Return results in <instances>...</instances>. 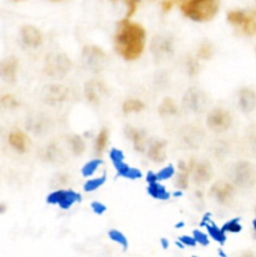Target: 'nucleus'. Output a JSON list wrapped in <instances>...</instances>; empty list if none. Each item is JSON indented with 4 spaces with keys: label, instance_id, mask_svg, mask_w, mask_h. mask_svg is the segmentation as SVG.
Listing matches in <instances>:
<instances>
[{
    "label": "nucleus",
    "instance_id": "f257e3e1",
    "mask_svg": "<svg viewBox=\"0 0 256 257\" xmlns=\"http://www.w3.org/2000/svg\"><path fill=\"white\" fill-rule=\"evenodd\" d=\"M147 33L140 23L132 22L128 18L117 23L113 45L114 50L125 62H135L145 53Z\"/></svg>",
    "mask_w": 256,
    "mask_h": 257
},
{
    "label": "nucleus",
    "instance_id": "4be33fe9",
    "mask_svg": "<svg viewBox=\"0 0 256 257\" xmlns=\"http://www.w3.org/2000/svg\"><path fill=\"white\" fill-rule=\"evenodd\" d=\"M147 192L151 197L157 198V200H168L170 198V192L166 190L165 186L160 183V181H155V182L148 183Z\"/></svg>",
    "mask_w": 256,
    "mask_h": 257
},
{
    "label": "nucleus",
    "instance_id": "473e14b6",
    "mask_svg": "<svg viewBox=\"0 0 256 257\" xmlns=\"http://www.w3.org/2000/svg\"><path fill=\"white\" fill-rule=\"evenodd\" d=\"M191 173L188 172H182V171H178V175L176 177V186L177 188L181 190H185L188 187V178H190Z\"/></svg>",
    "mask_w": 256,
    "mask_h": 257
},
{
    "label": "nucleus",
    "instance_id": "7c9ffc66",
    "mask_svg": "<svg viewBox=\"0 0 256 257\" xmlns=\"http://www.w3.org/2000/svg\"><path fill=\"white\" fill-rule=\"evenodd\" d=\"M176 171H175V167H173L172 165H168L167 167H163L161 168L160 171H158L156 175H157V178L158 181H166V180H170V178H172L173 176H175Z\"/></svg>",
    "mask_w": 256,
    "mask_h": 257
},
{
    "label": "nucleus",
    "instance_id": "f8f14e48",
    "mask_svg": "<svg viewBox=\"0 0 256 257\" xmlns=\"http://www.w3.org/2000/svg\"><path fill=\"white\" fill-rule=\"evenodd\" d=\"M191 176H192L193 181L197 185H203V183H207L208 181L212 177V168L211 165L206 161H201V162L193 163L192 171H191Z\"/></svg>",
    "mask_w": 256,
    "mask_h": 257
},
{
    "label": "nucleus",
    "instance_id": "39448f33",
    "mask_svg": "<svg viewBox=\"0 0 256 257\" xmlns=\"http://www.w3.org/2000/svg\"><path fill=\"white\" fill-rule=\"evenodd\" d=\"M83 60L87 69L90 72L98 73L104 69L105 63H107V55L100 48L94 45H87L83 50Z\"/></svg>",
    "mask_w": 256,
    "mask_h": 257
},
{
    "label": "nucleus",
    "instance_id": "5701e85b",
    "mask_svg": "<svg viewBox=\"0 0 256 257\" xmlns=\"http://www.w3.org/2000/svg\"><path fill=\"white\" fill-rule=\"evenodd\" d=\"M146 108V104L137 98H128L123 102L122 110L124 114H132V113H141Z\"/></svg>",
    "mask_w": 256,
    "mask_h": 257
},
{
    "label": "nucleus",
    "instance_id": "1a4fd4ad",
    "mask_svg": "<svg viewBox=\"0 0 256 257\" xmlns=\"http://www.w3.org/2000/svg\"><path fill=\"white\" fill-rule=\"evenodd\" d=\"M20 39L28 48H38L43 44V34L34 25H24L20 29Z\"/></svg>",
    "mask_w": 256,
    "mask_h": 257
},
{
    "label": "nucleus",
    "instance_id": "9b49d317",
    "mask_svg": "<svg viewBox=\"0 0 256 257\" xmlns=\"http://www.w3.org/2000/svg\"><path fill=\"white\" fill-rule=\"evenodd\" d=\"M186 108L193 112L198 113L202 109H205L206 105V97L201 90L198 89H190L185 95V99H183Z\"/></svg>",
    "mask_w": 256,
    "mask_h": 257
},
{
    "label": "nucleus",
    "instance_id": "0eeeda50",
    "mask_svg": "<svg viewBox=\"0 0 256 257\" xmlns=\"http://www.w3.org/2000/svg\"><path fill=\"white\" fill-rule=\"evenodd\" d=\"M231 122V114L223 108H215L211 110L207 115V127L210 128L212 132L215 133H222L230 128Z\"/></svg>",
    "mask_w": 256,
    "mask_h": 257
},
{
    "label": "nucleus",
    "instance_id": "7ed1b4c3",
    "mask_svg": "<svg viewBox=\"0 0 256 257\" xmlns=\"http://www.w3.org/2000/svg\"><path fill=\"white\" fill-rule=\"evenodd\" d=\"M230 25L240 30V33L252 37L256 34V9L230 10L226 15Z\"/></svg>",
    "mask_w": 256,
    "mask_h": 257
},
{
    "label": "nucleus",
    "instance_id": "2f4dec72",
    "mask_svg": "<svg viewBox=\"0 0 256 257\" xmlns=\"http://www.w3.org/2000/svg\"><path fill=\"white\" fill-rule=\"evenodd\" d=\"M213 54L212 45L210 43H203L197 50V58L198 59H210Z\"/></svg>",
    "mask_w": 256,
    "mask_h": 257
},
{
    "label": "nucleus",
    "instance_id": "a211bd4d",
    "mask_svg": "<svg viewBox=\"0 0 256 257\" xmlns=\"http://www.w3.org/2000/svg\"><path fill=\"white\" fill-rule=\"evenodd\" d=\"M44 97L45 102L54 105L68 97V90L63 85H50L49 88H47V93H45Z\"/></svg>",
    "mask_w": 256,
    "mask_h": 257
},
{
    "label": "nucleus",
    "instance_id": "9d476101",
    "mask_svg": "<svg viewBox=\"0 0 256 257\" xmlns=\"http://www.w3.org/2000/svg\"><path fill=\"white\" fill-rule=\"evenodd\" d=\"M210 196L221 205H226L232 198L233 187L230 183L220 181V182H216L215 185H212V187L210 188Z\"/></svg>",
    "mask_w": 256,
    "mask_h": 257
},
{
    "label": "nucleus",
    "instance_id": "cd10ccee",
    "mask_svg": "<svg viewBox=\"0 0 256 257\" xmlns=\"http://www.w3.org/2000/svg\"><path fill=\"white\" fill-rule=\"evenodd\" d=\"M177 112H178L177 105H176L175 102H173L172 99H170V98H168V99H166L160 107V114L161 115H175Z\"/></svg>",
    "mask_w": 256,
    "mask_h": 257
},
{
    "label": "nucleus",
    "instance_id": "a19ab883",
    "mask_svg": "<svg viewBox=\"0 0 256 257\" xmlns=\"http://www.w3.org/2000/svg\"><path fill=\"white\" fill-rule=\"evenodd\" d=\"M253 227H255V230H256V220L253 221Z\"/></svg>",
    "mask_w": 256,
    "mask_h": 257
},
{
    "label": "nucleus",
    "instance_id": "c85d7f7f",
    "mask_svg": "<svg viewBox=\"0 0 256 257\" xmlns=\"http://www.w3.org/2000/svg\"><path fill=\"white\" fill-rule=\"evenodd\" d=\"M108 237H109L110 240L113 241V242L117 243V245L122 246L123 248H127L128 247L127 237H125L124 233H122V232H120V231L110 230L109 232H108Z\"/></svg>",
    "mask_w": 256,
    "mask_h": 257
},
{
    "label": "nucleus",
    "instance_id": "aec40b11",
    "mask_svg": "<svg viewBox=\"0 0 256 257\" xmlns=\"http://www.w3.org/2000/svg\"><path fill=\"white\" fill-rule=\"evenodd\" d=\"M114 167L115 171H117V175L119 176V177L128 178V180H137V178L142 177V172H141L140 170H137V168L135 167H131V166L127 165L124 161L114 165Z\"/></svg>",
    "mask_w": 256,
    "mask_h": 257
},
{
    "label": "nucleus",
    "instance_id": "423d86ee",
    "mask_svg": "<svg viewBox=\"0 0 256 257\" xmlns=\"http://www.w3.org/2000/svg\"><path fill=\"white\" fill-rule=\"evenodd\" d=\"M70 60L63 54H52L45 60V73L52 78H64L70 70Z\"/></svg>",
    "mask_w": 256,
    "mask_h": 257
},
{
    "label": "nucleus",
    "instance_id": "393cba45",
    "mask_svg": "<svg viewBox=\"0 0 256 257\" xmlns=\"http://www.w3.org/2000/svg\"><path fill=\"white\" fill-rule=\"evenodd\" d=\"M207 235L210 236L212 240H215L216 242L223 243L226 241V232L223 231V228L217 227L213 223H207Z\"/></svg>",
    "mask_w": 256,
    "mask_h": 257
},
{
    "label": "nucleus",
    "instance_id": "dca6fc26",
    "mask_svg": "<svg viewBox=\"0 0 256 257\" xmlns=\"http://www.w3.org/2000/svg\"><path fill=\"white\" fill-rule=\"evenodd\" d=\"M147 156L151 161L156 163H161L166 160V142L165 141H153L147 147Z\"/></svg>",
    "mask_w": 256,
    "mask_h": 257
},
{
    "label": "nucleus",
    "instance_id": "f03ea898",
    "mask_svg": "<svg viewBox=\"0 0 256 257\" xmlns=\"http://www.w3.org/2000/svg\"><path fill=\"white\" fill-rule=\"evenodd\" d=\"M181 14L195 23H208L220 12V0H177Z\"/></svg>",
    "mask_w": 256,
    "mask_h": 257
},
{
    "label": "nucleus",
    "instance_id": "c756f323",
    "mask_svg": "<svg viewBox=\"0 0 256 257\" xmlns=\"http://www.w3.org/2000/svg\"><path fill=\"white\" fill-rule=\"evenodd\" d=\"M122 2H123V4H124V7H125L124 18H128V19H131V18H132L133 15L137 13L141 0H122Z\"/></svg>",
    "mask_w": 256,
    "mask_h": 257
},
{
    "label": "nucleus",
    "instance_id": "79ce46f5",
    "mask_svg": "<svg viewBox=\"0 0 256 257\" xmlns=\"http://www.w3.org/2000/svg\"><path fill=\"white\" fill-rule=\"evenodd\" d=\"M172 2H175V3H176V2H177V0H172Z\"/></svg>",
    "mask_w": 256,
    "mask_h": 257
},
{
    "label": "nucleus",
    "instance_id": "6ab92c4d",
    "mask_svg": "<svg viewBox=\"0 0 256 257\" xmlns=\"http://www.w3.org/2000/svg\"><path fill=\"white\" fill-rule=\"evenodd\" d=\"M238 104L243 112H251L256 107V94L251 89H242L238 94Z\"/></svg>",
    "mask_w": 256,
    "mask_h": 257
},
{
    "label": "nucleus",
    "instance_id": "2eb2a0df",
    "mask_svg": "<svg viewBox=\"0 0 256 257\" xmlns=\"http://www.w3.org/2000/svg\"><path fill=\"white\" fill-rule=\"evenodd\" d=\"M125 136H127V138H130L132 141L133 147H135L136 151H138V152H145V151H147V147L150 143L147 145V136L145 135V132L137 130V128L127 127L125 128Z\"/></svg>",
    "mask_w": 256,
    "mask_h": 257
},
{
    "label": "nucleus",
    "instance_id": "4468645a",
    "mask_svg": "<svg viewBox=\"0 0 256 257\" xmlns=\"http://www.w3.org/2000/svg\"><path fill=\"white\" fill-rule=\"evenodd\" d=\"M18 67H19V62L17 58L8 57L0 63V77L5 80V82H14L17 79Z\"/></svg>",
    "mask_w": 256,
    "mask_h": 257
},
{
    "label": "nucleus",
    "instance_id": "c9c22d12",
    "mask_svg": "<svg viewBox=\"0 0 256 257\" xmlns=\"http://www.w3.org/2000/svg\"><path fill=\"white\" fill-rule=\"evenodd\" d=\"M109 158L112 161L113 165H117V163L123 162L124 161V153L120 150H117V148H113V150L109 151Z\"/></svg>",
    "mask_w": 256,
    "mask_h": 257
},
{
    "label": "nucleus",
    "instance_id": "b1692460",
    "mask_svg": "<svg viewBox=\"0 0 256 257\" xmlns=\"http://www.w3.org/2000/svg\"><path fill=\"white\" fill-rule=\"evenodd\" d=\"M68 145H69V150L72 151V153L74 156L82 155L85 150V143L80 136H72L68 140Z\"/></svg>",
    "mask_w": 256,
    "mask_h": 257
},
{
    "label": "nucleus",
    "instance_id": "6e6552de",
    "mask_svg": "<svg viewBox=\"0 0 256 257\" xmlns=\"http://www.w3.org/2000/svg\"><path fill=\"white\" fill-rule=\"evenodd\" d=\"M153 55L158 59H167L173 54V40L170 35H157L151 44Z\"/></svg>",
    "mask_w": 256,
    "mask_h": 257
},
{
    "label": "nucleus",
    "instance_id": "ddd939ff",
    "mask_svg": "<svg viewBox=\"0 0 256 257\" xmlns=\"http://www.w3.org/2000/svg\"><path fill=\"white\" fill-rule=\"evenodd\" d=\"M105 93H107L105 85L98 80H92L85 84V98L92 104H98L104 98Z\"/></svg>",
    "mask_w": 256,
    "mask_h": 257
},
{
    "label": "nucleus",
    "instance_id": "4c0bfd02",
    "mask_svg": "<svg viewBox=\"0 0 256 257\" xmlns=\"http://www.w3.org/2000/svg\"><path fill=\"white\" fill-rule=\"evenodd\" d=\"M2 103L5 107H17L18 102L15 100V98L13 95H4L2 98Z\"/></svg>",
    "mask_w": 256,
    "mask_h": 257
},
{
    "label": "nucleus",
    "instance_id": "72a5a7b5",
    "mask_svg": "<svg viewBox=\"0 0 256 257\" xmlns=\"http://www.w3.org/2000/svg\"><path fill=\"white\" fill-rule=\"evenodd\" d=\"M223 231L225 232H231V233H236V232H240L241 231V225L238 222V220H231L228 222H226L223 225Z\"/></svg>",
    "mask_w": 256,
    "mask_h": 257
},
{
    "label": "nucleus",
    "instance_id": "e433bc0d",
    "mask_svg": "<svg viewBox=\"0 0 256 257\" xmlns=\"http://www.w3.org/2000/svg\"><path fill=\"white\" fill-rule=\"evenodd\" d=\"M90 207H92L93 212H94L95 215H98V216L103 215V213L107 211V207H105V205H103V203H100V202H93L92 205H90Z\"/></svg>",
    "mask_w": 256,
    "mask_h": 257
},
{
    "label": "nucleus",
    "instance_id": "412c9836",
    "mask_svg": "<svg viewBox=\"0 0 256 257\" xmlns=\"http://www.w3.org/2000/svg\"><path fill=\"white\" fill-rule=\"evenodd\" d=\"M108 142H109V131L103 128V130H100V132L98 133L94 141V153L97 157H100V156L105 152Z\"/></svg>",
    "mask_w": 256,
    "mask_h": 257
},
{
    "label": "nucleus",
    "instance_id": "f704fd0d",
    "mask_svg": "<svg viewBox=\"0 0 256 257\" xmlns=\"http://www.w3.org/2000/svg\"><path fill=\"white\" fill-rule=\"evenodd\" d=\"M193 238H195L196 243L201 246L208 245V240H210V236L207 233L202 232V231H195L193 232Z\"/></svg>",
    "mask_w": 256,
    "mask_h": 257
},
{
    "label": "nucleus",
    "instance_id": "f3484780",
    "mask_svg": "<svg viewBox=\"0 0 256 257\" xmlns=\"http://www.w3.org/2000/svg\"><path fill=\"white\" fill-rule=\"evenodd\" d=\"M8 141H9L10 147L14 148L17 152L23 153L28 150L29 140H28L27 135L22 132V131H13V132H10Z\"/></svg>",
    "mask_w": 256,
    "mask_h": 257
},
{
    "label": "nucleus",
    "instance_id": "a878e982",
    "mask_svg": "<svg viewBox=\"0 0 256 257\" xmlns=\"http://www.w3.org/2000/svg\"><path fill=\"white\" fill-rule=\"evenodd\" d=\"M100 165H102V160H100L99 157L88 161V162L82 167V175L87 178L92 177V176L95 175V172H97L98 168L100 167Z\"/></svg>",
    "mask_w": 256,
    "mask_h": 257
},
{
    "label": "nucleus",
    "instance_id": "20e7f679",
    "mask_svg": "<svg viewBox=\"0 0 256 257\" xmlns=\"http://www.w3.org/2000/svg\"><path fill=\"white\" fill-rule=\"evenodd\" d=\"M47 202L49 205L58 206L62 210H69L75 203L80 202V195L73 190L58 188L47 196Z\"/></svg>",
    "mask_w": 256,
    "mask_h": 257
},
{
    "label": "nucleus",
    "instance_id": "ea45409f",
    "mask_svg": "<svg viewBox=\"0 0 256 257\" xmlns=\"http://www.w3.org/2000/svg\"><path fill=\"white\" fill-rule=\"evenodd\" d=\"M5 210H7V207H5V205H3V203H0V213L5 212Z\"/></svg>",
    "mask_w": 256,
    "mask_h": 257
},
{
    "label": "nucleus",
    "instance_id": "58836bf2",
    "mask_svg": "<svg viewBox=\"0 0 256 257\" xmlns=\"http://www.w3.org/2000/svg\"><path fill=\"white\" fill-rule=\"evenodd\" d=\"M181 241L183 242V245L190 246V247H193V246L197 245L195 241V238H193V236L192 237H191V236H182V237H181Z\"/></svg>",
    "mask_w": 256,
    "mask_h": 257
},
{
    "label": "nucleus",
    "instance_id": "bb28decb",
    "mask_svg": "<svg viewBox=\"0 0 256 257\" xmlns=\"http://www.w3.org/2000/svg\"><path fill=\"white\" fill-rule=\"evenodd\" d=\"M104 183H105V175H102L99 176V177L89 178V180L84 183L83 188H84L85 192H94V191H97L98 188L102 187Z\"/></svg>",
    "mask_w": 256,
    "mask_h": 257
},
{
    "label": "nucleus",
    "instance_id": "37998d69",
    "mask_svg": "<svg viewBox=\"0 0 256 257\" xmlns=\"http://www.w3.org/2000/svg\"><path fill=\"white\" fill-rule=\"evenodd\" d=\"M15 2H20V0H15Z\"/></svg>",
    "mask_w": 256,
    "mask_h": 257
}]
</instances>
